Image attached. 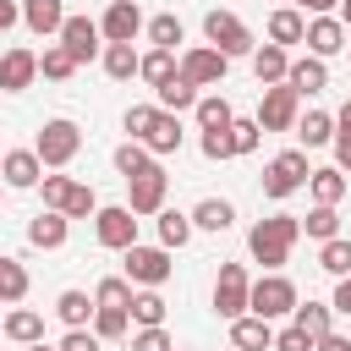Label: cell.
I'll return each instance as SVG.
<instances>
[{
  "label": "cell",
  "instance_id": "obj_1",
  "mask_svg": "<svg viewBox=\"0 0 351 351\" xmlns=\"http://www.w3.org/2000/svg\"><path fill=\"white\" fill-rule=\"evenodd\" d=\"M296 236H302V219H296V214H274V219H258V225H252L247 247H252V258H258L263 269H280V263L291 258Z\"/></svg>",
  "mask_w": 351,
  "mask_h": 351
},
{
  "label": "cell",
  "instance_id": "obj_2",
  "mask_svg": "<svg viewBox=\"0 0 351 351\" xmlns=\"http://www.w3.org/2000/svg\"><path fill=\"white\" fill-rule=\"evenodd\" d=\"M258 121H263V132H296V121H302V93H296L291 82H269L263 99H258Z\"/></svg>",
  "mask_w": 351,
  "mask_h": 351
},
{
  "label": "cell",
  "instance_id": "obj_3",
  "mask_svg": "<svg viewBox=\"0 0 351 351\" xmlns=\"http://www.w3.org/2000/svg\"><path fill=\"white\" fill-rule=\"evenodd\" d=\"M33 148H38L44 170H60V165H71V159H77V148H82V132H77V121H44Z\"/></svg>",
  "mask_w": 351,
  "mask_h": 351
},
{
  "label": "cell",
  "instance_id": "obj_4",
  "mask_svg": "<svg viewBox=\"0 0 351 351\" xmlns=\"http://www.w3.org/2000/svg\"><path fill=\"white\" fill-rule=\"evenodd\" d=\"M307 181H313L307 154H302V148H285V154H274L269 170H263V197H291V192L307 186Z\"/></svg>",
  "mask_w": 351,
  "mask_h": 351
},
{
  "label": "cell",
  "instance_id": "obj_5",
  "mask_svg": "<svg viewBox=\"0 0 351 351\" xmlns=\"http://www.w3.org/2000/svg\"><path fill=\"white\" fill-rule=\"evenodd\" d=\"M214 313L219 318H241L252 313V280L241 263H219V280H214Z\"/></svg>",
  "mask_w": 351,
  "mask_h": 351
},
{
  "label": "cell",
  "instance_id": "obj_6",
  "mask_svg": "<svg viewBox=\"0 0 351 351\" xmlns=\"http://www.w3.org/2000/svg\"><path fill=\"white\" fill-rule=\"evenodd\" d=\"M93 236H99V247H110V252L137 247V208H132V203L99 208V214H93Z\"/></svg>",
  "mask_w": 351,
  "mask_h": 351
},
{
  "label": "cell",
  "instance_id": "obj_7",
  "mask_svg": "<svg viewBox=\"0 0 351 351\" xmlns=\"http://www.w3.org/2000/svg\"><path fill=\"white\" fill-rule=\"evenodd\" d=\"M203 38H208L214 49H225V55H252V49H258L252 33H247V22H241L236 11H208V16H203Z\"/></svg>",
  "mask_w": 351,
  "mask_h": 351
},
{
  "label": "cell",
  "instance_id": "obj_8",
  "mask_svg": "<svg viewBox=\"0 0 351 351\" xmlns=\"http://www.w3.org/2000/svg\"><path fill=\"white\" fill-rule=\"evenodd\" d=\"M296 307H302V296H296V285H291L280 269H269L263 280H252V313L280 318V313H296Z\"/></svg>",
  "mask_w": 351,
  "mask_h": 351
},
{
  "label": "cell",
  "instance_id": "obj_9",
  "mask_svg": "<svg viewBox=\"0 0 351 351\" xmlns=\"http://www.w3.org/2000/svg\"><path fill=\"white\" fill-rule=\"evenodd\" d=\"M170 269H176L170 263V247H143V241L126 247V280L132 285H165Z\"/></svg>",
  "mask_w": 351,
  "mask_h": 351
},
{
  "label": "cell",
  "instance_id": "obj_10",
  "mask_svg": "<svg viewBox=\"0 0 351 351\" xmlns=\"http://www.w3.org/2000/svg\"><path fill=\"white\" fill-rule=\"evenodd\" d=\"M225 66H230V55H225V49H214V44H197V49H186V55H181V77H192L197 88L225 82Z\"/></svg>",
  "mask_w": 351,
  "mask_h": 351
},
{
  "label": "cell",
  "instance_id": "obj_11",
  "mask_svg": "<svg viewBox=\"0 0 351 351\" xmlns=\"http://www.w3.org/2000/svg\"><path fill=\"white\" fill-rule=\"evenodd\" d=\"M165 186H170V176H165L159 165H148L143 176H132V181H126V192H132L126 203H132L137 214H159V208H165Z\"/></svg>",
  "mask_w": 351,
  "mask_h": 351
},
{
  "label": "cell",
  "instance_id": "obj_12",
  "mask_svg": "<svg viewBox=\"0 0 351 351\" xmlns=\"http://www.w3.org/2000/svg\"><path fill=\"white\" fill-rule=\"evenodd\" d=\"M104 38L110 44H132L137 33H143V11H137V0H110V11H104Z\"/></svg>",
  "mask_w": 351,
  "mask_h": 351
},
{
  "label": "cell",
  "instance_id": "obj_13",
  "mask_svg": "<svg viewBox=\"0 0 351 351\" xmlns=\"http://www.w3.org/2000/svg\"><path fill=\"white\" fill-rule=\"evenodd\" d=\"M99 38H104V27H99V22H88V16H66V27H60V44H66L82 66L99 55Z\"/></svg>",
  "mask_w": 351,
  "mask_h": 351
},
{
  "label": "cell",
  "instance_id": "obj_14",
  "mask_svg": "<svg viewBox=\"0 0 351 351\" xmlns=\"http://www.w3.org/2000/svg\"><path fill=\"white\" fill-rule=\"evenodd\" d=\"M38 71H44V66H38V55L16 44V49H5V60H0V88H5V93H22Z\"/></svg>",
  "mask_w": 351,
  "mask_h": 351
},
{
  "label": "cell",
  "instance_id": "obj_15",
  "mask_svg": "<svg viewBox=\"0 0 351 351\" xmlns=\"http://www.w3.org/2000/svg\"><path fill=\"white\" fill-rule=\"evenodd\" d=\"M230 346H241V351H274V329H269V318H263V313H241V318H230Z\"/></svg>",
  "mask_w": 351,
  "mask_h": 351
},
{
  "label": "cell",
  "instance_id": "obj_16",
  "mask_svg": "<svg viewBox=\"0 0 351 351\" xmlns=\"http://www.w3.org/2000/svg\"><path fill=\"white\" fill-rule=\"evenodd\" d=\"M307 49H313L318 60L340 55V49H346V22H340V16H313V22H307Z\"/></svg>",
  "mask_w": 351,
  "mask_h": 351
},
{
  "label": "cell",
  "instance_id": "obj_17",
  "mask_svg": "<svg viewBox=\"0 0 351 351\" xmlns=\"http://www.w3.org/2000/svg\"><path fill=\"white\" fill-rule=\"evenodd\" d=\"M66 230H71V214H60V208H44V214H33V225H27V241L33 247H66Z\"/></svg>",
  "mask_w": 351,
  "mask_h": 351
},
{
  "label": "cell",
  "instance_id": "obj_18",
  "mask_svg": "<svg viewBox=\"0 0 351 351\" xmlns=\"http://www.w3.org/2000/svg\"><path fill=\"white\" fill-rule=\"evenodd\" d=\"M5 181L22 192V186H38L44 181V159H38V148H11L5 154Z\"/></svg>",
  "mask_w": 351,
  "mask_h": 351
},
{
  "label": "cell",
  "instance_id": "obj_19",
  "mask_svg": "<svg viewBox=\"0 0 351 351\" xmlns=\"http://www.w3.org/2000/svg\"><path fill=\"white\" fill-rule=\"evenodd\" d=\"M22 22H27L33 33H44V38H49V33L60 38V27H66V5H60V0H22Z\"/></svg>",
  "mask_w": 351,
  "mask_h": 351
},
{
  "label": "cell",
  "instance_id": "obj_20",
  "mask_svg": "<svg viewBox=\"0 0 351 351\" xmlns=\"http://www.w3.org/2000/svg\"><path fill=\"white\" fill-rule=\"evenodd\" d=\"M285 82H291L302 99H307V93H324V88H329V66H324L318 55H302V60H291V77H285Z\"/></svg>",
  "mask_w": 351,
  "mask_h": 351
},
{
  "label": "cell",
  "instance_id": "obj_21",
  "mask_svg": "<svg viewBox=\"0 0 351 351\" xmlns=\"http://www.w3.org/2000/svg\"><path fill=\"white\" fill-rule=\"evenodd\" d=\"M269 44H307V16L296 5H280L269 16Z\"/></svg>",
  "mask_w": 351,
  "mask_h": 351
},
{
  "label": "cell",
  "instance_id": "obj_22",
  "mask_svg": "<svg viewBox=\"0 0 351 351\" xmlns=\"http://www.w3.org/2000/svg\"><path fill=\"white\" fill-rule=\"evenodd\" d=\"M252 71H258L263 88H269V82H285V77H291V55H285V44H263V49H252Z\"/></svg>",
  "mask_w": 351,
  "mask_h": 351
},
{
  "label": "cell",
  "instance_id": "obj_23",
  "mask_svg": "<svg viewBox=\"0 0 351 351\" xmlns=\"http://www.w3.org/2000/svg\"><path fill=\"white\" fill-rule=\"evenodd\" d=\"M55 313H60V324H66V329H88V318L99 313V296H88V291H60Z\"/></svg>",
  "mask_w": 351,
  "mask_h": 351
},
{
  "label": "cell",
  "instance_id": "obj_24",
  "mask_svg": "<svg viewBox=\"0 0 351 351\" xmlns=\"http://www.w3.org/2000/svg\"><path fill=\"white\" fill-rule=\"evenodd\" d=\"M143 143H148L154 154H176V148H181V121H176V110H159Z\"/></svg>",
  "mask_w": 351,
  "mask_h": 351
},
{
  "label": "cell",
  "instance_id": "obj_25",
  "mask_svg": "<svg viewBox=\"0 0 351 351\" xmlns=\"http://www.w3.org/2000/svg\"><path fill=\"white\" fill-rule=\"evenodd\" d=\"M192 214H176V208H159V247H170V252H181L186 241H192Z\"/></svg>",
  "mask_w": 351,
  "mask_h": 351
},
{
  "label": "cell",
  "instance_id": "obj_26",
  "mask_svg": "<svg viewBox=\"0 0 351 351\" xmlns=\"http://www.w3.org/2000/svg\"><path fill=\"white\" fill-rule=\"evenodd\" d=\"M313 340H324V335H335V302H302L296 313H291Z\"/></svg>",
  "mask_w": 351,
  "mask_h": 351
},
{
  "label": "cell",
  "instance_id": "obj_27",
  "mask_svg": "<svg viewBox=\"0 0 351 351\" xmlns=\"http://www.w3.org/2000/svg\"><path fill=\"white\" fill-rule=\"evenodd\" d=\"M104 71H110L115 82H126V77H143V55H137L132 44H104Z\"/></svg>",
  "mask_w": 351,
  "mask_h": 351
},
{
  "label": "cell",
  "instance_id": "obj_28",
  "mask_svg": "<svg viewBox=\"0 0 351 351\" xmlns=\"http://www.w3.org/2000/svg\"><path fill=\"white\" fill-rule=\"evenodd\" d=\"M154 93H159V110H197V82L181 77V71H176L165 88H154Z\"/></svg>",
  "mask_w": 351,
  "mask_h": 351
},
{
  "label": "cell",
  "instance_id": "obj_29",
  "mask_svg": "<svg viewBox=\"0 0 351 351\" xmlns=\"http://www.w3.org/2000/svg\"><path fill=\"white\" fill-rule=\"evenodd\" d=\"M148 165H159V154H154L148 143H137V137H132V143H121V148H115V170H121L126 181H132V176H143Z\"/></svg>",
  "mask_w": 351,
  "mask_h": 351
},
{
  "label": "cell",
  "instance_id": "obj_30",
  "mask_svg": "<svg viewBox=\"0 0 351 351\" xmlns=\"http://www.w3.org/2000/svg\"><path fill=\"white\" fill-rule=\"evenodd\" d=\"M197 126H203V132H230V126H236V110H230L219 93H208V99H197Z\"/></svg>",
  "mask_w": 351,
  "mask_h": 351
},
{
  "label": "cell",
  "instance_id": "obj_31",
  "mask_svg": "<svg viewBox=\"0 0 351 351\" xmlns=\"http://www.w3.org/2000/svg\"><path fill=\"white\" fill-rule=\"evenodd\" d=\"M335 132H340V126H335V115H324V110H307V115L296 121V137H302L307 148H318V143H335Z\"/></svg>",
  "mask_w": 351,
  "mask_h": 351
},
{
  "label": "cell",
  "instance_id": "obj_32",
  "mask_svg": "<svg viewBox=\"0 0 351 351\" xmlns=\"http://www.w3.org/2000/svg\"><path fill=\"white\" fill-rule=\"evenodd\" d=\"M176 71H181V66H176V49H148V55H143V82H148V88H165Z\"/></svg>",
  "mask_w": 351,
  "mask_h": 351
},
{
  "label": "cell",
  "instance_id": "obj_33",
  "mask_svg": "<svg viewBox=\"0 0 351 351\" xmlns=\"http://www.w3.org/2000/svg\"><path fill=\"white\" fill-rule=\"evenodd\" d=\"M230 219H236V208H230L225 197H203V203L192 208V225H197V230H225Z\"/></svg>",
  "mask_w": 351,
  "mask_h": 351
},
{
  "label": "cell",
  "instance_id": "obj_34",
  "mask_svg": "<svg viewBox=\"0 0 351 351\" xmlns=\"http://www.w3.org/2000/svg\"><path fill=\"white\" fill-rule=\"evenodd\" d=\"M5 335H11L16 346H33V340H44V318L27 313V307H16V313H5Z\"/></svg>",
  "mask_w": 351,
  "mask_h": 351
},
{
  "label": "cell",
  "instance_id": "obj_35",
  "mask_svg": "<svg viewBox=\"0 0 351 351\" xmlns=\"http://www.w3.org/2000/svg\"><path fill=\"white\" fill-rule=\"evenodd\" d=\"M38 66H44V77H49V82H66V77H71V71H77L82 60H77V55H71L66 44H49V49L38 55Z\"/></svg>",
  "mask_w": 351,
  "mask_h": 351
},
{
  "label": "cell",
  "instance_id": "obj_36",
  "mask_svg": "<svg viewBox=\"0 0 351 351\" xmlns=\"http://www.w3.org/2000/svg\"><path fill=\"white\" fill-rule=\"evenodd\" d=\"M307 186H313V203H340V197H346V170H340V165H335V170H313Z\"/></svg>",
  "mask_w": 351,
  "mask_h": 351
},
{
  "label": "cell",
  "instance_id": "obj_37",
  "mask_svg": "<svg viewBox=\"0 0 351 351\" xmlns=\"http://www.w3.org/2000/svg\"><path fill=\"white\" fill-rule=\"evenodd\" d=\"M132 318L148 329V324H165V296H159V285H143L137 296H132Z\"/></svg>",
  "mask_w": 351,
  "mask_h": 351
},
{
  "label": "cell",
  "instance_id": "obj_38",
  "mask_svg": "<svg viewBox=\"0 0 351 351\" xmlns=\"http://www.w3.org/2000/svg\"><path fill=\"white\" fill-rule=\"evenodd\" d=\"M318 263H324V274L346 280V274H351V241H346V236H329L324 252H318Z\"/></svg>",
  "mask_w": 351,
  "mask_h": 351
},
{
  "label": "cell",
  "instance_id": "obj_39",
  "mask_svg": "<svg viewBox=\"0 0 351 351\" xmlns=\"http://www.w3.org/2000/svg\"><path fill=\"white\" fill-rule=\"evenodd\" d=\"M302 230H307L313 241H329V236L340 230V214H335V203H313V214L302 219Z\"/></svg>",
  "mask_w": 351,
  "mask_h": 351
},
{
  "label": "cell",
  "instance_id": "obj_40",
  "mask_svg": "<svg viewBox=\"0 0 351 351\" xmlns=\"http://www.w3.org/2000/svg\"><path fill=\"white\" fill-rule=\"evenodd\" d=\"M0 296H5L11 307L27 296V269H22L16 258H0Z\"/></svg>",
  "mask_w": 351,
  "mask_h": 351
},
{
  "label": "cell",
  "instance_id": "obj_41",
  "mask_svg": "<svg viewBox=\"0 0 351 351\" xmlns=\"http://www.w3.org/2000/svg\"><path fill=\"white\" fill-rule=\"evenodd\" d=\"M93 329H99V340H121L132 329V307H99L93 313Z\"/></svg>",
  "mask_w": 351,
  "mask_h": 351
},
{
  "label": "cell",
  "instance_id": "obj_42",
  "mask_svg": "<svg viewBox=\"0 0 351 351\" xmlns=\"http://www.w3.org/2000/svg\"><path fill=\"white\" fill-rule=\"evenodd\" d=\"M181 38H186V33H181V16H170V11H165V16H154V22H148V44H154V49H176Z\"/></svg>",
  "mask_w": 351,
  "mask_h": 351
},
{
  "label": "cell",
  "instance_id": "obj_43",
  "mask_svg": "<svg viewBox=\"0 0 351 351\" xmlns=\"http://www.w3.org/2000/svg\"><path fill=\"white\" fill-rule=\"evenodd\" d=\"M93 296H99V307H132V296H137V291H132V280H126V274H110V280H99V291H93Z\"/></svg>",
  "mask_w": 351,
  "mask_h": 351
},
{
  "label": "cell",
  "instance_id": "obj_44",
  "mask_svg": "<svg viewBox=\"0 0 351 351\" xmlns=\"http://www.w3.org/2000/svg\"><path fill=\"white\" fill-rule=\"evenodd\" d=\"M60 214H71V219H88V214H99V197H93V186L88 181H71V192H66V208Z\"/></svg>",
  "mask_w": 351,
  "mask_h": 351
},
{
  "label": "cell",
  "instance_id": "obj_45",
  "mask_svg": "<svg viewBox=\"0 0 351 351\" xmlns=\"http://www.w3.org/2000/svg\"><path fill=\"white\" fill-rule=\"evenodd\" d=\"M274 351H318V340L291 318V329H280V335H274Z\"/></svg>",
  "mask_w": 351,
  "mask_h": 351
},
{
  "label": "cell",
  "instance_id": "obj_46",
  "mask_svg": "<svg viewBox=\"0 0 351 351\" xmlns=\"http://www.w3.org/2000/svg\"><path fill=\"white\" fill-rule=\"evenodd\" d=\"M132 351H176V346H170L165 324H148V329H137V335H132Z\"/></svg>",
  "mask_w": 351,
  "mask_h": 351
},
{
  "label": "cell",
  "instance_id": "obj_47",
  "mask_svg": "<svg viewBox=\"0 0 351 351\" xmlns=\"http://www.w3.org/2000/svg\"><path fill=\"white\" fill-rule=\"evenodd\" d=\"M154 115H159V104H132V110H126V132L143 143V137H148V126H154Z\"/></svg>",
  "mask_w": 351,
  "mask_h": 351
},
{
  "label": "cell",
  "instance_id": "obj_48",
  "mask_svg": "<svg viewBox=\"0 0 351 351\" xmlns=\"http://www.w3.org/2000/svg\"><path fill=\"white\" fill-rule=\"evenodd\" d=\"M258 137H263V121H236V126H230L236 154H252V148H258Z\"/></svg>",
  "mask_w": 351,
  "mask_h": 351
},
{
  "label": "cell",
  "instance_id": "obj_49",
  "mask_svg": "<svg viewBox=\"0 0 351 351\" xmlns=\"http://www.w3.org/2000/svg\"><path fill=\"white\" fill-rule=\"evenodd\" d=\"M66 192H71V176H44V208H66Z\"/></svg>",
  "mask_w": 351,
  "mask_h": 351
},
{
  "label": "cell",
  "instance_id": "obj_50",
  "mask_svg": "<svg viewBox=\"0 0 351 351\" xmlns=\"http://www.w3.org/2000/svg\"><path fill=\"white\" fill-rule=\"evenodd\" d=\"M203 154H208V159H230V154H236L230 132H203Z\"/></svg>",
  "mask_w": 351,
  "mask_h": 351
},
{
  "label": "cell",
  "instance_id": "obj_51",
  "mask_svg": "<svg viewBox=\"0 0 351 351\" xmlns=\"http://www.w3.org/2000/svg\"><path fill=\"white\" fill-rule=\"evenodd\" d=\"M60 351H99V329H66Z\"/></svg>",
  "mask_w": 351,
  "mask_h": 351
},
{
  "label": "cell",
  "instance_id": "obj_52",
  "mask_svg": "<svg viewBox=\"0 0 351 351\" xmlns=\"http://www.w3.org/2000/svg\"><path fill=\"white\" fill-rule=\"evenodd\" d=\"M335 165L351 170V132H335Z\"/></svg>",
  "mask_w": 351,
  "mask_h": 351
},
{
  "label": "cell",
  "instance_id": "obj_53",
  "mask_svg": "<svg viewBox=\"0 0 351 351\" xmlns=\"http://www.w3.org/2000/svg\"><path fill=\"white\" fill-rule=\"evenodd\" d=\"M16 22H22V5H16V0H0V33L16 27Z\"/></svg>",
  "mask_w": 351,
  "mask_h": 351
},
{
  "label": "cell",
  "instance_id": "obj_54",
  "mask_svg": "<svg viewBox=\"0 0 351 351\" xmlns=\"http://www.w3.org/2000/svg\"><path fill=\"white\" fill-rule=\"evenodd\" d=\"M335 313H346V318H351V274L335 285Z\"/></svg>",
  "mask_w": 351,
  "mask_h": 351
},
{
  "label": "cell",
  "instance_id": "obj_55",
  "mask_svg": "<svg viewBox=\"0 0 351 351\" xmlns=\"http://www.w3.org/2000/svg\"><path fill=\"white\" fill-rule=\"evenodd\" d=\"M318 351H351V340H346V335H324V340H318Z\"/></svg>",
  "mask_w": 351,
  "mask_h": 351
},
{
  "label": "cell",
  "instance_id": "obj_56",
  "mask_svg": "<svg viewBox=\"0 0 351 351\" xmlns=\"http://www.w3.org/2000/svg\"><path fill=\"white\" fill-rule=\"evenodd\" d=\"M296 5H302V11H313V16H324V11H329V5H340V0H296Z\"/></svg>",
  "mask_w": 351,
  "mask_h": 351
},
{
  "label": "cell",
  "instance_id": "obj_57",
  "mask_svg": "<svg viewBox=\"0 0 351 351\" xmlns=\"http://www.w3.org/2000/svg\"><path fill=\"white\" fill-rule=\"evenodd\" d=\"M335 126H340V132H351V99L340 104V115H335Z\"/></svg>",
  "mask_w": 351,
  "mask_h": 351
},
{
  "label": "cell",
  "instance_id": "obj_58",
  "mask_svg": "<svg viewBox=\"0 0 351 351\" xmlns=\"http://www.w3.org/2000/svg\"><path fill=\"white\" fill-rule=\"evenodd\" d=\"M340 22H346V27H351V0H340Z\"/></svg>",
  "mask_w": 351,
  "mask_h": 351
},
{
  "label": "cell",
  "instance_id": "obj_59",
  "mask_svg": "<svg viewBox=\"0 0 351 351\" xmlns=\"http://www.w3.org/2000/svg\"><path fill=\"white\" fill-rule=\"evenodd\" d=\"M27 351H60V346H44V340H33V346H27Z\"/></svg>",
  "mask_w": 351,
  "mask_h": 351
},
{
  "label": "cell",
  "instance_id": "obj_60",
  "mask_svg": "<svg viewBox=\"0 0 351 351\" xmlns=\"http://www.w3.org/2000/svg\"><path fill=\"white\" fill-rule=\"evenodd\" d=\"M230 351H241V346H230Z\"/></svg>",
  "mask_w": 351,
  "mask_h": 351
}]
</instances>
